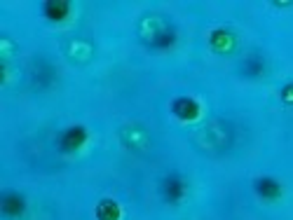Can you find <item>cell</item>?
<instances>
[{
    "mask_svg": "<svg viewBox=\"0 0 293 220\" xmlns=\"http://www.w3.org/2000/svg\"><path fill=\"white\" fill-rule=\"evenodd\" d=\"M85 141V131L80 129V127H75V129H68L66 134L61 136V148L63 150H73V148H78V145Z\"/></svg>",
    "mask_w": 293,
    "mask_h": 220,
    "instance_id": "obj_2",
    "label": "cell"
},
{
    "mask_svg": "<svg viewBox=\"0 0 293 220\" xmlns=\"http://www.w3.org/2000/svg\"><path fill=\"white\" fill-rule=\"evenodd\" d=\"M66 10H68V5L66 3H49V5H45V14H47L49 19H63L66 17Z\"/></svg>",
    "mask_w": 293,
    "mask_h": 220,
    "instance_id": "obj_3",
    "label": "cell"
},
{
    "mask_svg": "<svg viewBox=\"0 0 293 220\" xmlns=\"http://www.w3.org/2000/svg\"><path fill=\"white\" fill-rule=\"evenodd\" d=\"M3 213L5 215H19L21 213V208H24V199H21L19 194H14V192H7L3 194Z\"/></svg>",
    "mask_w": 293,
    "mask_h": 220,
    "instance_id": "obj_1",
    "label": "cell"
},
{
    "mask_svg": "<svg viewBox=\"0 0 293 220\" xmlns=\"http://www.w3.org/2000/svg\"><path fill=\"white\" fill-rule=\"evenodd\" d=\"M258 192L265 194V197H274V194L279 192V185L274 183V180H258Z\"/></svg>",
    "mask_w": 293,
    "mask_h": 220,
    "instance_id": "obj_4",
    "label": "cell"
}]
</instances>
